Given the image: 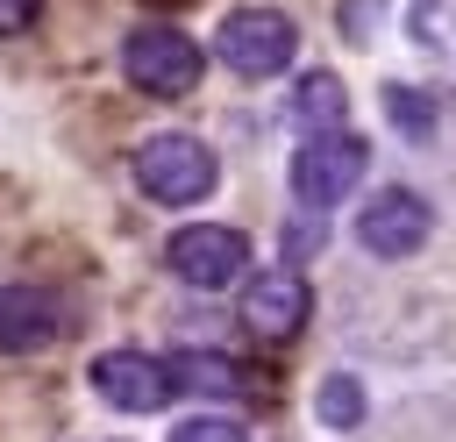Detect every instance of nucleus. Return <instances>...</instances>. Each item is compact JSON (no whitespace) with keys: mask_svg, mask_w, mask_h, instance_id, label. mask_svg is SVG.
Segmentation results:
<instances>
[{"mask_svg":"<svg viewBox=\"0 0 456 442\" xmlns=\"http://www.w3.org/2000/svg\"><path fill=\"white\" fill-rule=\"evenodd\" d=\"M214 178H221V164H214V150L200 143V135H150L142 150H135V185L157 200V207H192V200H207L214 192Z\"/></svg>","mask_w":456,"mask_h":442,"instance_id":"f257e3e1","label":"nucleus"},{"mask_svg":"<svg viewBox=\"0 0 456 442\" xmlns=\"http://www.w3.org/2000/svg\"><path fill=\"white\" fill-rule=\"evenodd\" d=\"M363 171H370V143L356 128H328V135H306L299 143L292 192H299V207H335V200H349L363 185Z\"/></svg>","mask_w":456,"mask_h":442,"instance_id":"f03ea898","label":"nucleus"},{"mask_svg":"<svg viewBox=\"0 0 456 442\" xmlns=\"http://www.w3.org/2000/svg\"><path fill=\"white\" fill-rule=\"evenodd\" d=\"M200 43L185 36V29H164V21H150V29H135L128 43H121V71H128V86H142V93H157V100H178V93H192L200 86Z\"/></svg>","mask_w":456,"mask_h":442,"instance_id":"7ed1b4c3","label":"nucleus"},{"mask_svg":"<svg viewBox=\"0 0 456 442\" xmlns=\"http://www.w3.org/2000/svg\"><path fill=\"white\" fill-rule=\"evenodd\" d=\"M214 50H221L228 71H242V78H271V71L292 64L299 29H292V14H278V7H235V14L221 21Z\"/></svg>","mask_w":456,"mask_h":442,"instance_id":"20e7f679","label":"nucleus"},{"mask_svg":"<svg viewBox=\"0 0 456 442\" xmlns=\"http://www.w3.org/2000/svg\"><path fill=\"white\" fill-rule=\"evenodd\" d=\"M164 264H171L185 285L214 292V285H235V278H242L249 242H242L235 228H221V221H192V228H178V235L164 242Z\"/></svg>","mask_w":456,"mask_h":442,"instance_id":"39448f33","label":"nucleus"},{"mask_svg":"<svg viewBox=\"0 0 456 442\" xmlns=\"http://www.w3.org/2000/svg\"><path fill=\"white\" fill-rule=\"evenodd\" d=\"M428 228H435V214H428V200H420L413 185H385V192H370V207L356 214V242H363L370 257H413V250L428 242Z\"/></svg>","mask_w":456,"mask_h":442,"instance_id":"423d86ee","label":"nucleus"},{"mask_svg":"<svg viewBox=\"0 0 456 442\" xmlns=\"http://www.w3.org/2000/svg\"><path fill=\"white\" fill-rule=\"evenodd\" d=\"M93 392H100L114 413H157V406L171 399V371H164V356L107 349V356H93Z\"/></svg>","mask_w":456,"mask_h":442,"instance_id":"0eeeda50","label":"nucleus"},{"mask_svg":"<svg viewBox=\"0 0 456 442\" xmlns=\"http://www.w3.org/2000/svg\"><path fill=\"white\" fill-rule=\"evenodd\" d=\"M242 328L256 342H292L306 328V285H299V271H256L242 285Z\"/></svg>","mask_w":456,"mask_h":442,"instance_id":"6e6552de","label":"nucleus"},{"mask_svg":"<svg viewBox=\"0 0 456 442\" xmlns=\"http://www.w3.org/2000/svg\"><path fill=\"white\" fill-rule=\"evenodd\" d=\"M57 328H64V307L43 285H0V356L43 349Z\"/></svg>","mask_w":456,"mask_h":442,"instance_id":"1a4fd4ad","label":"nucleus"},{"mask_svg":"<svg viewBox=\"0 0 456 442\" xmlns=\"http://www.w3.org/2000/svg\"><path fill=\"white\" fill-rule=\"evenodd\" d=\"M164 371H171V392H207V399L242 392V371L228 356H214V349H178V356H164Z\"/></svg>","mask_w":456,"mask_h":442,"instance_id":"9d476101","label":"nucleus"},{"mask_svg":"<svg viewBox=\"0 0 456 442\" xmlns=\"http://www.w3.org/2000/svg\"><path fill=\"white\" fill-rule=\"evenodd\" d=\"M292 121H299L306 135H328V128H342V78H335V71H314V78H299V86H292Z\"/></svg>","mask_w":456,"mask_h":442,"instance_id":"9b49d317","label":"nucleus"},{"mask_svg":"<svg viewBox=\"0 0 456 442\" xmlns=\"http://www.w3.org/2000/svg\"><path fill=\"white\" fill-rule=\"evenodd\" d=\"M321 421L328 428H356L363 421V385L356 378H328L321 385Z\"/></svg>","mask_w":456,"mask_h":442,"instance_id":"f8f14e48","label":"nucleus"},{"mask_svg":"<svg viewBox=\"0 0 456 442\" xmlns=\"http://www.w3.org/2000/svg\"><path fill=\"white\" fill-rule=\"evenodd\" d=\"M385 114H392L406 135H428V128H435V100H420V93H406V86H385Z\"/></svg>","mask_w":456,"mask_h":442,"instance_id":"ddd939ff","label":"nucleus"},{"mask_svg":"<svg viewBox=\"0 0 456 442\" xmlns=\"http://www.w3.org/2000/svg\"><path fill=\"white\" fill-rule=\"evenodd\" d=\"M171 442H249V435H242L235 421H221V413H200V421H178Z\"/></svg>","mask_w":456,"mask_h":442,"instance_id":"4468645a","label":"nucleus"},{"mask_svg":"<svg viewBox=\"0 0 456 442\" xmlns=\"http://www.w3.org/2000/svg\"><path fill=\"white\" fill-rule=\"evenodd\" d=\"M36 14H43V0H0V36H21Z\"/></svg>","mask_w":456,"mask_h":442,"instance_id":"2eb2a0df","label":"nucleus"},{"mask_svg":"<svg viewBox=\"0 0 456 442\" xmlns=\"http://www.w3.org/2000/svg\"><path fill=\"white\" fill-rule=\"evenodd\" d=\"M314 250H321V221H314V228H306V221H292V228H285V257L299 264V257H314Z\"/></svg>","mask_w":456,"mask_h":442,"instance_id":"dca6fc26","label":"nucleus"}]
</instances>
